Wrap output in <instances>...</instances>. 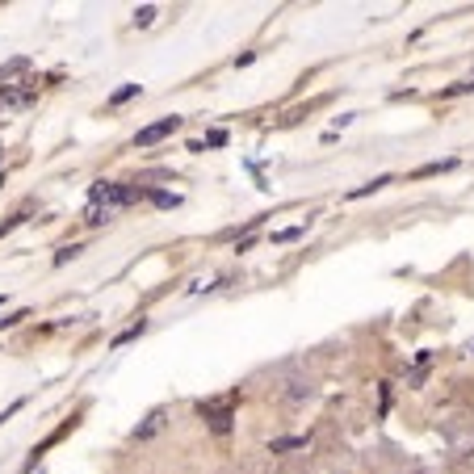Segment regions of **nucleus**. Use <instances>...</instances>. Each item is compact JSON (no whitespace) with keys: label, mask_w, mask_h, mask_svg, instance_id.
Wrapping results in <instances>:
<instances>
[{"label":"nucleus","mask_w":474,"mask_h":474,"mask_svg":"<svg viewBox=\"0 0 474 474\" xmlns=\"http://www.w3.org/2000/svg\"><path fill=\"white\" fill-rule=\"evenodd\" d=\"M441 441L453 449V453H470L474 449V415H453L441 424Z\"/></svg>","instance_id":"obj_1"},{"label":"nucleus","mask_w":474,"mask_h":474,"mask_svg":"<svg viewBox=\"0 0 474 474\" xmlns=\"http://www.w3.org/2000/svg\"><path fill=\"white\" fill-rule=\"evenodd\" d=\"M315 395H319V386H315V378H286L282 386H277V403L282 407H306Z\"/></svg>","instance_id":"obj_2"},{"label":"nucleus","mask_w":474,"mask_h":474,"mask_svg":"<svg viewBox=\"0 0 474 474\" xmlns=\"http://www.w3.org/2000/svg\"><path fill=\"white\" fill-rule=\"evenodd\" d=\"M185 126V118H160V122H151V126H143L139 135H135V147H151V143H160V139H168V135H177Z\"/></svg>","instance_id":"obj_3"},{"label":"nucleus","mask_w":474,"mask_h":474,"mask_svg":"<svg viewBox=\"0 0 474 474\" xmlns=\"http://www.w3.org/2000/svg\"><path fill=\"white\" fill-rule=\"evenodd\" d=\"M168 407H155V411H147V419H143V424L130 433V441H151V437H160L164 428H168Z\"/></svg>","instance_id":"obj_4"},{"label":"nucleus","mask_w":474,"mask_h":474,"mask_svg":"<svg viewBox=\"0 0 474 474\" xmlns=\"http://www.w3.org/2000/svg\"><path fill=\"white\" fill-rule=\"evenodd\" d=\"M34 92H17V88H5L0 92V110H21V105H30Z\"/></svg>","instance_id":"obj_5"},{"label":"nucleus","mask_w":474,"mask_h":474,"mask_svg":"<svg viewBox=\"0 0 474 474\" xmlns=\"http://www.w3.org/2000/svg\"><path fill=\"white\" fill-rule=\"evenodd\" d=\"M449 168H457V160H433V164H424V168H415L411 177L419 181V177H437V172H449Z\"/></svg>","instance_id":"obj_6"},{"label":"nucleus","mask_w":474,"mask_h":474,"mask_svg":"<svg viewBox=\"0 0 474 474\" xmlns=\"http://www.w3.org/2000/svg\"><path fill=\"white\" fill-rule=\"evenodd\" d=\"M306 445V437H277V441H269V453H290V449H302Z\"/></svg>","instance_id":"obj_7"},{"label":"nucleus","mask_w":474,"mask_h":474,"mask_svg":"<svg viewBox=\"0 0 474 474\" xmlns=\"http://www.w3.org/2000/svg\"><path fill=\"white\" fill-rule=\"evenodd\" d=\"M143 328H147V324H143V319H139V324H135V328H126V332H122V336H114V348H122V344H130V340H139V336H143Z\"/></svg>","instance_id":"obj_8"},{"label":"nucleus","mask_w":474,"mask_h":474,"mask_svg":"<svg viewBox=\"0 0 474 474\" xmlns=\"http://www.w3.org/2000/svg\"><path fill=\"white\" fill-rule=\"evenodd\" d=\"M26 68H30V59H13L9 68H0V80H5V84H9V80H13V76H21Z\"/></svg>","instance_id":"obj_9"},{"label":"nucleus","mask_w":474,"mask_h":474,"mask_svg":"<svg viewBox=\"0 0 474 474\" xmlns=\"http://www.w3.org/2000/svg\"><path fill=\"white\" fill-rule=\"evenodd\" d=\"M139 92H143L139 84H126V88H118V92L110 97V105H126V101H130V97H139Z\"/></svg>","instance_id":"obj_10"},{"label":"nucleus","mask_w":474,"mask_h":474,"mask_svg":"<svg viewBox=\"0 0 474 474\" xmlns=\"http://www.w3.org/2000/svg\"><path fill=\"white\" fill-rule=\"evenodd\" d=\"M151 201L160 206V210H172V206H181V197H177V193H164V189H160V193H151Z\"/></svg>","instance_id":"obj_11"},{"label":"nucleus","mask_w":474,"mask_h":474,"mask_svg":"<svg viewBox=\"0 0 474 474\" xmlns=\"http://www.w3.org/2000/svg\"><path fill=\"white\" fill-rule=\"evenodd\" d=\"M155 13H160L155 5H143V9H135V26H151V21H155Z\"/></svg>","instance_id":"obj_12"},{"label":"nucleus","mask_w":474,"mask_h":474,"mask_svg":"<svg viewBox=\"0 0 474 474\" xmlns=\"http://www.w3.org/2000/svg\"><path fill=\"white\" fill-rule=\"evenodd\" d=\"M298 235H302V227H290V231H277L273 239H277V244H290V239H298Z\"/></svg>","instance_id":"obj_13"},{"label":"nucleus","mask_w":474,"mask_h":474,"mask_svg":"<svg viewBox=\"0 0 474 474\" xmlns=\"http://www.w3.org/2000/svg\"><path fill=\"white\" fill-rule=\"evenodd\" d=\"M223 143H227L223 130H210V135H206V147H223Z\"/></svg>","instance_id":"obj_14"},{"label":"nucleus","mask_w":474,"mask_h":474,"mask_svg":"<svg viewBox=\"0 0 474 474\" xmlns=\"http://www.w3.org/2000/svg\"><path fill=\"white\" fill-rule=\"evenodd\" d=\"M466 462H470V470H474V449H470V457H466Z\"/></svg>","instance_id":"obj_15"},{"label":"nucleus","mask_w":474,"mask_h":474,"mask_svg":"<svg viewBox=\"0 0 474 474\" xmlns=\"http://www.w3.org/2000/svg\"><path fill=\"white\" fill-rule=\"evenodd\" d=\"M407 474H424V470H407Z\"/></svg>","instance_id":"obj_16"}]
</instances>
